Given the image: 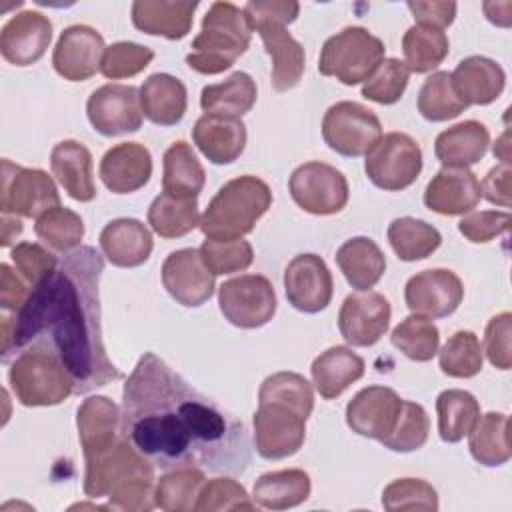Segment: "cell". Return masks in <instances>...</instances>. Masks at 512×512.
Here are the masks:
<instances>
[{
  "label": "cell",
  "mask_w": 512,
  "mask_h": 512,
  "mask_svg": "<svg viewBox=\"0 0 512 512\" xmlns=\"http://www.w3.org/2000/svg\"><path fill=\"white\" fill-rule=\"evenodd\" d=\"M8 382L22 406H56L74 394V380L60 356L44 344L18 352L8 370Z\"/></svg>",
  "instance_id": "obj_7"
},
{
  "label": "cell",
  "mask_w": 512,
  "mask_h": 512,
  "mask_svg": "<svg viewBox=\"0 0 512 512\" xmlns=\"http://www.w3.org/2000/svg\"><path fill=\"white\" fill-rule=\"evenodd\" d=\"M50 168L70 198L78 202L94 200L96 186L92 176V154L82 142H58L50 152Z\"/></svg>",
  "instance_id": "obj_29"
},
{
  "label": "cell",
  "mask_w": 512,
  "mask_h": 512,
  "mask_svg": "<svg viewBox=\"0 0 512 512\" xmlns=\"http://www.w3.org/2000/svg\"><path fill=\"white\" fill-rule=\"evenodd\" d=\"M154 60V50L138 42H114L106 46L100 72L108 80H122L140 74Z\"/></svg>",
  "instance_id": "obj_52"
},
{
  "label": "cell",
  "mask_w": 512,
  "mask_h": 512,
  "mask_svg": "<svg viewBox=\"0 0 512 512\" xmlns=\"http://www.w3.org/2000/svg\"><path fill=\"white\" fill-rule=\"evenodd\" d=\"M364 170L376 188L388 192L404 190L422 172V148L404 132H388L366 154Z\"/></svg>",
  "instance_id": "obj_9"
},
{
  "label": "cell",
  "mask_w": 512,
  "mask_h": 512,
  "mask_svg": "<svg viewBox=\"0 0 512 512\" xmlns=\"http://www.w3.org/2000/svg\"><path fill=\"white\" fill-rule=\"evenodd\" d=\"M408 10L412 12L416 24H428L436 28H446L454 22L456 2H408Z\"/></svg>",
  "instance_id": "obj_60"
},
{
  "label": "cell",
  "mask_w": 512,
  "mask_h": 512,
  "mask_svg": "<svg viewBox=\"0 0 512 512\" xmlns=\"http://www.w3.org/2000/svg\"><path fill=\"white\" fill-rule=\"evenodd\" d=\"M336 264L356 290L374 288L386 272V256L368 236H354L336 250Z\"/></svg>",
  "instance_id": "obj_34"
},
{
  "label": "cell",
  "mask_w": 512,
  "mask_h": 512,
  "mask_svg": "<svg viewBox=\"0 0 512 512\" xmlns=\"http://www.w3.org/2000/svg\"><path fill=\"white\" fill-rule=\"evenodd\" d=\"M494 156H498L500 162H508L510 164V144H508V130L496 140L494 144Z\"/></svg>",
  "instance_id": "obj_62"
},
{
  "label": "cell",
  "mask_w": 512,
  "mask_h": 512,
  "mask_svg": "<svg viewBox=\"0 0 512 512\" xmlns=\"http://www.w3.org/2000/svg\"><path fill=\"white\" fill-rule=\"evenodd\" d=\"M388 242L400 260L416 262L436 252L442 244V236L432 224L412 216H402L390 222Z\"/></svg>",
  "instance_id": "obj_43"
},
{
  "label": "cell",
  "mask_w": 512,
  "mask_h": 512,
  "mask_svg": "<svg viewBox=\"0 0 512 512\" xmlns=\"http://www.w3.org/2000/svg\"><path fill=\"white\" fill-rule=\"evenodd\" d=\"M322 138L334 152L358 158L368 154L382 138V124L364 104L342 100L324 112Z\"/></svg>",
  "instance_id": "obj_10"
},
{
  "label": "cell",
  "mask_w": 512,
  "mask_h": 512,
  "mask_svg": "<svg viewBox=\"0 0 512 512\" xmlns=\"http://www.w3.org/2000/svg\"><path fill=\"white\" fill-rule=\"evenodd\" d=\"M490 132L478 120H464L436 136L434 154L442 166L468 168L480 162L488 150Z\"/></svg>",
  "instance_id": "obj_32"
},
{
  "label": "cell",
  "mask_w": 512,
  "mask_h": 512,
  "mask_svg": "<svg viewBox=\"0 0 512 512\" xmlns=\"http://www.w3.org/2000/svg\"><path fill=\"white\" fill-rule=\"evenodd\" d=\"M284 290L288 302L304 312H322L334 294L332 272L318 254H298L284 270Z\"/></svg>",
  "instance_id": "obj_17"
},
{
  "label": "cell",
  "mask_w": 512,
  "mask_h": 512,
  "mask_svg": "<svg viewBox=\"0 0 512 512\" xmlns=\"http://www.w3.org/2000/svg\"><path fill=\"white\" fill-rule=\"evenodd\" d=\"M312 490L310 476L304 470L288 468L258 476L252 488V498L268 510H286L308 500Z\"/></svg>",
  "instance_id": "obj_35"
},
{
  "label": "cell",
  "mask_w": 512,
  "mask_h": 512,
  "mask_svg": "<svg viewBox=\"0 0 512 512\" xmlns=\"http://www.w3.org/2000/svg\"><path fill=\"white\" fill-rule=\"evenodd\" d=\"M98 174L114 194L136 192L152 176L150 150L140 142H120L104 152Z\"/></svg>",
  "instance_id": "obj_24"
},
{
  "label": "cell",
  "mask_w": 512,
  "mask_h": 512,
  "mask_svg": "<svg viewBox=\"0 0 512 512\" xmlns=\"http://www.w3.org/2000/svg\"><path fill=\"white\" fill-rule=\"evenodd\" d=\"M162 284L178 304L188 308L202 306L214 294V274L204 266L196 248H180L166 256Z\"/></svg>",
  "instance_id": "obj_19"
},
{
  "label": "cell",
  "mask_w": 512,
  "mask_h": 512,
  "mask_svg": "<svg viewBox=\"0 0 512 512\" xmlns=\"http://www.w3.org/2000/svg\"><path fill=\"white\" fill-rule=\"evenodd\" d=\"M198 2L190 0H136L132 4V24L150 36L182 40L194 22Z\"/></svg>",
  "instance_id": "obj_27"
},
{
  "label": "cell",
  "mask_w": 512,
  "mask_h": 512,
  "mask_svg": "<svg viewBox=\"0 0 512 512\" xmlns=\"http://www.w3.org/2000/svg\"><path fill=\"white\" fill-rule=\"evenodd\" d=\"M510 178H512V168L508 162H500L494 168H490V172L486 174V178L480 184L482 196L496 206L502 208H510L512 198H510Z\"/></svg>",
  "instance_id": "obj_59"
},
{
  "label": "cell",
  "mask_w": 512,
  "mask_h": 512,
  "mask_svg": "<svg viewBox=\"0 0 512 512\" xmlns=\"http://www.w3.org/2000/svg\"><path fill=\"white\" fill-rule=\"evenodd\" d=\"M438 364L446 376L472 378L482 370L484 352L480 340L470 330L454 332L442 350H438Z\"/></svg>",
  "instance_id": "obj_46"
},
{
  "label": "cell",
  "mask_w": 512,
  "mask_h": 512,
  "mask_svg": "<svg viewBox=\"0 0 512 512\" xmlns=\"http://www.w3.org/2000/svg\"><path fill=\"white\" fill-rule=\"evenodd\" d=\"M248 492L234 478H212L200 488L194 510H254Z\"/></svg>",
  "instance_id": "obj_53"
},
{
  "label": "cell",
  "mask_w": 512,
  "mask_h": 512,
  "mask_svg": "<svg viewBox=\"0 0 512 512\" xmlns=\"http://www.w3.org/2000/svg\"><path fill=\"white\" fill-rule=\"evenodd\" d=\"M460 98L470 106H486L498 100L504 90V68L488 56H468L450 72Z\"/></svg>",
  "instance_id": "obj_30"
},
{
  "label": "cell",
  "mask_w": 512,
  "mask_h": 512,
  "mask_svg": "<svg viewBox=\"0 0 512 512\" xmlns=\"http://www.w3.org/2000/svg\"><path fill=\"white\" fill-rule=\"evenodd\" d=\"M84 460L106 452L120 436V408L108 396L86 398L76 412Z\"/></svg>",
  "instance_id": "obj_26"
},
{
  "label": "cell",
  "mask_w": 512,
  "mask_h": 512,
  "mask_svg": "<svg viewBox=\"0 0 512 512\" xmlns=\"http://www.w3.org/2000/svg\"><path fill=\"white\" fill-rule=\"evenodd\" d=\"M384 42L362 26H346L332 34L320 50L318 72L346 86L366 82L382 64Z\"/></svg>",
  "instance_id": "obj_8"
},
{
  "label": "cell",
  "mask_w": 512,
  "mask_h": 512,
  "mask_svg": "<svg viewBox=\"0 0 512 512\" xmlns=\"http://www.w3.org/2000/svg\"><path fill=\"white\" fill-rule=\"evenodd\" d=\"M244 10L250 16L252 24L272 20L288 26L298 18L300 4L292 0H252L244 6Z\"/></svg>",
  "instance_id": "obj_57"
},
{
  "label": "cell",
  "mask_w": 512,
  "mask_h": 512,
  "mask_svg": "<svg viewBox=\"0 0 512 512\" xmlns=\"http://www.w3.org/2000/svg\"><path fill=\"white\" fill-rule=\"evenodd\" d=\"M192 140L212 164H232L246 148V124L236 116L202 114L192 128Z\"/></svg>",
  "instance_id": "obj_25"
},
{
  "label": "cell",
  "mask_w": 512,
  "mask_h": 512,
  "mask_svg": "<svg viewBox=\"0 0 512 512\" xmlns=\"http://www.w3.org/2000/svg\"><path fill=\"white\" fill-rule=\"evenodd\" d=\"M480 198V182L468 168L444 166L432 176L424 190L426 208L442 216L468 214L478 206Z\"/></svg>",
  "instance_id": "obj_22"
},
{
  "label": "cell",
  "mask_w": 512,
  "mask_h": 512,
  "mask_svg": "<svg viewBox=\"0 0 512 512\" xmlns=\"http://www.w3.org/2000/svg\"><path fill=\"white\" fill-rule=\"evenodd\" d=\"M206 476L202 468H172L158 478L154 486V504L166 512H190L196 508L200 488Z\"/></svg>",
  "instance_id": "obj_42"
},
{
  "label": "cell",
  "mask_w": 512,
  "mask_h": 512,
  "mask_svg": "<svg viewBox=\"0 0 512 512\" xmlns=\"http://www.w3.org/2000/svg\"><path fill=\"white\" fill-rule=\"evenodd\" d=\"M104 50V38L96 28L72 24L62 30L54 46L52 66L64 80L84 82L100 70Z\"/></svg>",
  "instance_id": "obj_18"
},
{
  "label": "cell",
  "mask_w": 512,
  "mask_h": 512,
  "mask_svg": "<svg viewBox=\"0 0 512 512\" xmlns=\"http://www.w3.org/2000/svg\"><path fill=\"white\" fill-rule=\"evenodd\" d=\"M254 24L244 8L232 2H214L202 18V28L192 40L186 64L206 76L228 70L250 46Z\"/></svg>",
  "instance_id": "obj_5"
},
{
  "label": "cell",
  "mask_w": 512,
  "mask_h": 512,
  "mask_svg": "<svg viewBox=\"0 0 512 512\" xmlns=\"http://www.w3.org/2000/svg\"><path fill=\"white\" fill-rule=\"evenodd\" d=\"M100 250L118 268H136L150 258L152 234L136 218H116L100 232Z\"/></svg>",
  "instance_id": "obj_28"
},
{
  "label": "cell",
  "mask_w": 512,
  "mask_h": 512,
  "mask_svg": "<svg viewBox=\"0 0 512 512\" xmlns=\"http://www.w3.org/2000/svg\"><path fill=\"white\" fill-rule=\"evenodd\" d=\"M104 258L92 246H78L32 286L14 318H2V360L30 344L54 350L74 380V394H86L120 380L106 354L98 284Z\"/></svg>",
  "instance_id": "obj_2"
},
{
  "label": "cell",
  "mask_w": 512,
  "mask_h": 512,
  "mask_svg": "<svg viewBox=\"0 0 512 512\" xmlns=\"http://www.w3.org/2000/svg\"><path fill=\"white\" fill-rule=\"evenodd\" d=\"M120 432L162 470L240 474L250 464L244 424L152 352L140 356L124 384Z\"/></svg>",
  "instance_id": "obj_1"
},
{
  "label": "cell",
  "mask_w": 512,
  "mask_h": 512,
  "mask_svg": "<svg viewBox=\"0 0 512 512\" xmlns=\"http://www.w3.org/2000/svg\"><path fill=\"white\" fill-rule=\"evenodd\" d=\"M510 214L502 210H480V212H470L458 222V232L474 242V244H486L502 234L508 232L510 228Z\"/></svg>",
  "instance_id": "obj_55"
},
{
  "label": "cell",
  "mask_w": 512,
  "mask_h": 512,
  "mask_svg": "<svg viewBox=\"0 0 512 512\" xmlns=\"http://www.w3.org/2000/svg\"><path fill=\"white\" fill-rule=\"evenodd\" d=\"M198 252H200V258H202L204 266L214 276L242 272L254 260L252 244L244 238H236V240L206 238L202 242V246L198 248Z\"/></svg>",
  "instance_id": "obj_48"
},
{
  "label": "cell",
  "mask_w": 512,
  "mask_h": 512,
  "mask_svg": "<svg viewBox=\"0 0 512 512\" xmlns=\"http://www.w3.org/2000/svg\"><path fill=\"white\" fill-rule=\"evenodd\" d=\"M86 114L92 128L102 136L136 132L144 116L140 90L128 84H104L90 94Z\"/></svg>",
  "instance_id": "obj_14"
},
{
  "label": "cell",
  "mask_w": 512,
  "mask_h": 512,
  "mask_svg": "<svg viewBox=\"0 0 512 512\" xmlns=\"http://www.w3.org/2000/svg\"><path fill=\"white\" fill-rule=\"evenodd\" d=\"M510 334H512V314L500 312L486 324L484 348L488 362L498 370H510L512 352H510Z\"/></svg>",
  "instance_id": "obj_56"
},
{
  "label": "cell",
  "mask_w": 512,
  "mask_h": 512,
  "mask_svg": "<svg viewBox=\"0 0 512 512\" xmlns=\"http://www.w3.org/2000/svg\"><path fill=\"white\" fill-rule=\"evenodd\" d=\"M468 104L460 98L450 72L430 74L418 92V112L428 122H446L460 116Z\"/></svg>",
  "instance_id": "obj_44"
},
{
  "label": "cell",
  "mask_w": 512,
  "mask_h": 512,
  "mask_svg": "<svg viewBox=\"0 0 512 512\" xmlns=\"http://www.w3.org/2000/svg\"><path fill=\"white\" fill-rule=\"evenodd\" d=\"M272 204V192L258 176L228 180L208 202L200 216V230L206 238L236 240L250 234L256 222Z\"/></svg>",
  "instance_id": "obj_6"
},
{
  "label": "cell",
  "mask_w": 512,
  "mask_h": 512,
  "mask_svg": "<svg viewBox=\"0 0 512 512\" xmlns=\"http://www.w3.org/2000/svg\"><path fill=\"white\" fill-rule=\"evenodd\" d=\"M390 302L374 290L348 294L338 312V330L350 346H374L390 326Z\"/></svg>",
  "instance_id": "obj_15"
},
{
  "label": "cell",
  "mask_w": 512,
  "mask_h": 512,
  "mask_svg": "<svg viewBox=\"0 0 512 512\" xmlns=\"http://www.w3.org/2000/svg\"><path fill=\"white\" fill-rule=\"evenodd\" d=\"M256 82L246 72H234L224 82L202 88L200 106L206 114L236 116L250 112L256 104Z\"/></svg>",
  "instance_id": "obj_37"
},
{
  "label": "cell",
  "mask_w": 512,
  "mask_h": 512,
  "mask_svg": "<svg viewBox=\"0 0 512 512\" xmlns=\"http://www.w3.org/2000/svg\"><path fill=\"white\" fill-rule=\"evenodd\" d=\"M410 68L398 58H384L378 70L364 82L362 96L376 104H396L408 86Z\"/></svg>",
  "instance_id": "obj_50"
},
{
  "label": "cell",
  "mask_w": 512,
  "mask_h": 512,
  "mask_svg": "<svg viewBox=\"0 0 512 512\" xmlns=\"http://www.w3.org/2000/svg\"><path fill=\"white\" fill-rule=\"evenodd\" d=\"M84 494L108 498V508L146 512L154 504V464L120 432L118 440L100 456L84 460Z\"/></svg>",
  "instance_id": "obj_4"
},
{
  "label": "cell",
  "mask_w": 512,
  "mask_h": 512,
  "mask_svg": "<svg viewBox=\"0 0 512 512\" xmlns=\"http://www.w3.org/2000/svg\"><path fill=\"white\" fill-rule=\"evenodd\" d=\"M276 292L262 274H240L220 284L218 306L222 316L246 330L268 324L276 312Z\"/></svg>",
  "instance_id": "obj_11"
},
{
  "label": "cell",
  "mask_w": 512,
  "mask_h": 512,
  "mask_svg": "<svg viewBox=\"0 0 512 512\" xmlns=\"http://www.w3.org/2000/svg\"><path fill=\"white\" fill-rule=\"evenodd\" d=\"M450 42L442 28L428 24H414L402 36L404 64L410 72L424 74L434 70L448 56Z\"/></svg>",
  "instance_id": "obj_40"
},
{
  "label": "cell",
  "mask_w": 512,
  "mask_h": 512,
  "mask_svg": "<svg viewBox=\"0 0 512 512\" xmlns=\"http://www.w3.org/2000/svg\"><path fill=\"white\" fill-rule=\"evenodd\" d=\"M508 416L502 412H486L478 416L468 432V448L472 458L482 466H502L510 460Z\"/></svg>",
  "instance_id": "obj_38"
},
{
  "label": "cell",
  "mask_w": 512,
  "mask_h": 512,
  "mask_svg": "<svg viewBox=\"0 0 512 512\" xmlns=\"http://www.w3.org/2000/svg\"><path fill=\"white\" fill-rule=\"evenodd\" d=\"M314 408L310 382L296 372H274L258 390L254 412V448L266 460L294 456L306 438V420Z\"/></svg>",
  "instance_id": "obj_3"
},
{
  "label": "cell",
  "mask_w": 512,
  "mask_h": 512,
  "mask_svg": "<svg viewBox=\"0 0 512 512\" xmlns=\"http://www.w3.org/2000/svg\"><path fill=\"white\" fill-rule=\"evenodd\" d=\"M162 166V192L178 198H198L204 188L206 174L188 142H172L164 152Z\"/></svg>",
  "instance_id": "obj_36"
},
{
  "label": "cell",
  "mask_w": 512,
  "mask_h": 512,
  "mask_svg": "<svg viewBox=\"0 0 512 512\" xmlns=\"http://www.w3.org/2000/svg\"><path fill=\"white\" fill-rule=\"evenodd\" d=\"M288 190L298 208L314 216H330L348 204L346 176L326 162H304L290 174Z\"/></svg>",
  "instance_id": "obj_12"
},
{
  "label": "cell",
  "mask_w": 512,
  "mask_h": 512,
  "mask_svg": "<svg viewBox=\"0 0 512 512\" xmlns=\"http://www.w3.org/2000/svg\"><path fill=\"white\" fill-rule=\"evenodd\" d=\"M430 418L426 410L416 402H402V410L394 430L380 440V444L392 452H414L428 440Z\"/></svg>",
  "instance_id": "obj_49"
},
{
  "label": "cell",
  "mask_w": 512,
  "mask_h": 512,
  "mask_svg": "<svg viewBox=\"0 0 512 512\" xmlns=\"http://www.w3.org/2000/svg\"><path fill=\"white\" fill-rule=\"evenodd\" d=\"M390 342L406 358L414 362H428L438 354L440 332L430 318L410 314L392 330Z\"/></svg>",
  "instance_id": "obj_45"
},
{
  "label": "cell",
  "mask_w": 512,
  "mask_h": 512,
  "mask_svg": "<svg viewBox=\"0 0 512 512\" xmlns=\"http://www.w3.org/2000/svg\"><path fill=\"white\" fill-rule=\"evenodd\" d=\"M436 412H438V434L444 442L456 444L476 424L480 416L478 400L460 388H450L438 394L436 398Z\"/></svg>",
  "instance_id": "obj_41"
},
{
  "label": "cell",
  "mask_w": 512,
  "mask_h": 512,
  "mask_svg": "<svg viewBox=\"0 0 512 512\" xmlns=\"http://www.w3.org/2000/svg\"><path fill=\"white\" fill-rule=\"evenodd\" d=\"M462 298V280L446 268L422 270L414 274L404 288V300L410 312L430 320L454 314Z\"/></svg>",
  "instance_id": "obj_16"
},
{
  "label": "cell",
  "mask_w": 512,
  "mask_h": 512,
  "mask_svg": "<svg viewBox=\"0 0 512 512\" xmlns=\"http://www.w3.org/2000/svg\"><path fill=\"white\" fill-rule=\"evenodd\" d=\"M142 114L158 126L178 124L188 106V92L182 80L172 74L156 72L140 86Z\"/></svg>",
  "instance_id": "obj_31"
},
{
  "label": "cell",
  "mask_w": 512,
  "mask_h": 512,
  "mask_svg": "<svg viewBox=\"0 0 512 512\" xmlns=\"http://www.w3.org/2000/svg\"><path fill=\"white\" fill-rule=\"evenodd\" d=\"M148 224L162 238H182L200 224L198 200L160 192L148 208Z\"/></svg>",
  "instance_id": "obj_39"
},
{
  "label": "cell",
  "mask_w": 512,
  "mask_h": 512,
  "mask_svg": "<svg viewBox=\"0 0 512 512\" xmlns=\"http://www.w3.org/2000/svg\"><path fill=\"white\" fill-rule=\"evenodd\" d=\"M54 206H60V194L48 172L2 160V214L38 218Z\"/></svg>",
  "instance_id": "obj_13"
},
{
  "label": "cell",
  "mask_w": 512,
  "mask_h": 512,
  "mask_svg": "<svg viewBox=\"0 0 512 512\" xmlns=\"http://www.w3.org/2000/svg\"><path fill=\"white\" fill-rule=\"evenodd\" d=\"M402 402L388 386L362 388L346 406V424L358 436L380 442L394 430Z\"/></svg>",
  "instance_id": "obj_20"
},
{
  "label": "cell",
  "mask_w": 512,
  "mask_h": 512,
  "mask_svg": "<svg viewBox=\"0 0 512 512\" xmlns=\"http://www.w3.org/2000/svg\"><path fill=\"white\" fill-rule=\"evenodd\" d=\"M382 506L388 512L398 510H438V494L422 478H398L392 480L382 492Z\"/></svg>",
  "instance_id": "obj_51"
},
{
  "label": "cell",
  "mask_w": 512,
  "mask_h": 512,
  "mask_svg": "<svg viewBox=\"0 0 512 512\" xmlns=\"http://www.w3.org/2000/svg\"><path fill=\"white\" fill-rule=\"evenodd\" d=\"M254 30L262 38L264 50L272 60V88L276 92H288L296 88L306 66L302 44L280 22H256Z\"/></svg>",
  "instance_id": "obj_23"
},
{
  "label": "cell",
  "mask_w": 512,
  "mask_h": 512,
  "mask_svg": "<svg viewBox=\"0 0 512 512\" xmlns=\"http://www.w3.org/2000/svg\"><path fill=\"white\" fill-rule=\"evenodd\" d=\"M10 258L16 266V272L30 284L36 286L44 276H48L56 266L58 258L36 242H20L12 248Z\"/></svg>",
  "instance_id": "obj_54"
},
{
  "label": "cell",
  "mask_w": 512,
  "mask_h": 512,
  "mask_svg": "<svg viewBox=\"0 0 512 512\" xmlns=\"http://www.w3.org/2000/svg\"><path fill=\"white\" fill-rule=\"evenodd\" d=\"M36 236L56 252H70L80 246L84 236L82 218L64 206H54L36 218Z\"/></svg>",
  "instance_id": "obj_47"
},
{
  "label": "cell",
  "mask_w": 512,
  "mask_h": 512,
  "mask_svg": "<svg viewBox=\"0 0 512 512\" xmlns=\"http://www.w3.org/2000/svg\"><path fill=\"white\" fill-rule=\"evenodd\" d=\"M52 40V22L38 10L14 14L0 32V54L14 66L38 62Z\"/></svg>",
  "instance_id": "obj_21"
},
{
  "label": "cell",
  "mask_w": 512,
  "mask_h": 512,
  "mask_svg": "<svg viewBox=\"0 0 512 512\" xmlns=\"http://www.w3.org/2000/svg\"><path fill=\"white\" fill-rule=\"evenodd\" d=\"M20 232H22L20 218L10 216V214H2V246H10Z\"/></svg>",
  "instance_id": "obj_61"
},
{
  "label": "cell",
  "mask_w": 512,
  "mask_h": 512,
  "mask_svg": "<svg viewBox=\"0 0 512 512\" xmlns=\"http://www.w3.org/2000/svg\"><path fill=\"white\" fill-rule=\"evenodd\" d=\"M364 360L348 346H332L314 358L312 382L324 400L338 398L350 384L364 376Z\"/></svg>",
  "instance_id": "obj_33"
},
{
  "label": "cell",
  "mask_w": 512,
  "mask_h": 512,
  "mask_svg": "<svg viewBox=\"0 0 512 512\" xmlns=\"http://www.w3.org/2000/svg\"><path fill=\"white\" fill-rule=\"evenodd\" d=\"M32 286L18 274L14 272L8 264H0V306L4 312H18Z\"/></svg>",
  "instance_id": "obj_58"
}]
</instances>
